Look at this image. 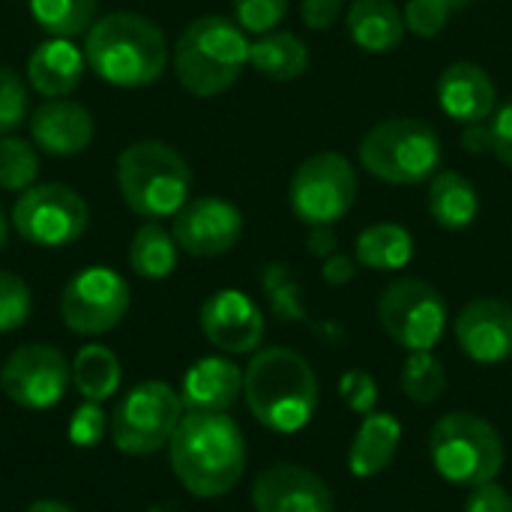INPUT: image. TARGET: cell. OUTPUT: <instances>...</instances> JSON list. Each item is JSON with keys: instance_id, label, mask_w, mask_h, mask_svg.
<instances>
[{"instance_id": "cell-12", "label": "cell", "mask_w": 512, "mask_h": 512, "mask_svg": "<svg viewBox=\"0 0 512 512\" xmlns=\"http://www.w3.org/2000/svg\"><path fill=\"white\" fill-rule=\"evenodd\" d=\"M132 291L111 267H87L60 291V321L75 336L111 333L129 312Z\"/></svg>"}, {"instance_id": "cell-24", "label": "cell", "mask_w": 512, "mask_h": 512, "mask_svg": "<svg viewBox=\"0 0 512 512\" xmlns=\"http://www.w3.org/2000/svg\"><path fill=\"white\" fill-rule=\"evenodd\" d=\"M429 216L447 231L471 228L480 216L477 186L459 171H438L429 183Z\"/></svg>"}, {"instance_id": "cell-26", "label": "cell", "mask_w": 512, "mask_h": 512, "mask_svg": "<svg viewBox=\"0 0 512 512\" xmlns=\"http://www.w3.org/2000/svg\"><path fill=\"white\" fill-rule=\"evenodd\" d=\"M354 258L369 270H402L414 258V237L399 222H375L366 231H360Z\"/></svg>"}, {"instance_id": "cell-25", "label": "cell", "mask_w": 512, "mask_h": 512, "mask_svg": "<svg viewBox=\"0 0 512 512\" xmlns=\"http://www.w3.org/2000/svg\"><path fill=\"white\" fill-rule=\"evenodd\" d=\"M249 63L270 81H294L309 69V48L291 30H270L249 42Z\"/></svg>"}, {"instance_id": "cell-36", "label": "cell", "mask_w": 512, "mask_h": 512, "mask_svg": "<svg viewBox=\"0 0 512 512\" xmlns=\"http://www.w3.org/2000/svg\"><path fill=\"white\" fill-rule=\"evenodd\" d=\"M405 15V30L420 36V39H435L447 30L453 9L444 6L441 0H408V6L402 9Z\"/></svg>"}, {"instance_id": "cell-6", "label": "cell", "mask_w": 512, "mask_h": 512, "mask_svg": "<svg viewBox=\"0 0 512 512\" xmlns=\"http://www.w3.org/2000/svg\"><path fill=\"white\" fill-rule=\"evenodd\" d=\"M444 147L438 132L417 117H390L360 141V165L393 186H417L441 171Z\"/></svg>"}, {"instance_id": "cell-4", "label": "cell", "mask_w": 512, "mask_h": 512, "mask_svg": "<svg viewBox=\"0 0 512 512\" xmlns=\"http://www.w3.org/2000/svg\"><path fill=\"white\" fill-rule=\"evenodd\" d=\"M249 63L246 30L225 15H201L183 27L174 45V72L183 90L213 99L237 84Z\"/></svg>"}, {"instance_id": "cell-11", "label": "cell", "mask_w": 512, "mask_h": 512, "mask_svg": "<svg viewBox=\"0 0 512 512\" xmlns=\"http://www.w3.org/2000/svg\"><path fill=\"white\" fill-rule=\"evenodd\" d=\"M378 321L408 354L432 351L447 330V303L429 282L399 279L384 288L378 300Z\"/></svg>"}, {"instance_id": "cell-38", "label": "cell", "mask_w": 512, "mask_h": 512, "mask_svg": "<svg viewBox=\"0 0 512 512\" xmlns=\"http://www.w3.org/2000/svg\"><path fill=\"white\" fill-rule=\"evenodd\" d=\"M339 393H342L345 405H348L354 414L366 417V414H372V411H375V402H378V384H375V378H372L369 372H363V369H351V372H345V375H342V381H339Z\"/></svg>"}, {"instance_id": "cell-44", "label": "cell", "mask_w": 512, "mask_h": 512, "mask_svg": "<svg viewBox=\"0 0 512 512\" xmlns=\"http://www.w3.org/2000/svg\"><path fill=\"white\" fill-rule=\"evenodd\" d=\"M336 231H333V225H315V228H309V240H306V249H309V255H315V258H330L333 252H336Z\"/></svg>"}, {"instance_id": "cell-47", "label": "cell", "mask_w": 512, "mask_h": 512, "mask_svg": "<svg viewBox=\"0 0 512 512\" xmlns=\"http://www.w3.org/2000/svg\"><path fill=\"white\" fill-rule=\"evenodd\" d=\"M444 6H450L453 12H459V9H465V6H471L474 0H441Z\"/></svg>"}, {"instance_id": "cell-5", "label": "cell", "mask_w": 512, "mask_h": 512, "mask_svg": "<svg viewBox=\"0 0 512 512\" xmlns=\"http://www.w3.org/2000/svg\"><path fill=\"white\" fill-rule=\"evenodd\" d=\"M117 189L126 207L147 219H174L192 192L189 162L165 141H135L117 159Z\"/></svg>"}, {"instance_id": "cell-22", "label": "cell", "mask_w": 512, "mask_h": 512, "mask_svg": "<svg viewBox=\"0 0 512 512\" xmlns=\"http://www.w3.org/2000/svg\"><path fill=\"white\" fill-rule=\"evenodd\" d=\"M402 444V423L393 414H366L351 450H348V468L357 480H372L390 468Z\"/></svg>"}, {"instance_id": "cell-17", "label": "cell", "mask_w": 512, "mask_h": 512, "mask_svg": "<svg viewBox=\"0 0 512 512\" xmlns=\"http://www.w3.org/2000/svg\"><path fill=\"white\" fill-rule=\"evenodd\" d=\"M459 348L483 366L512 360V303L501 297H477L456 315Z\"/></svg>"}, {"instance_id": "cell-37", "label": "cell", "mask_w": 512, "mask_h": 512, "mask_svg": "<svg viewBox=\"0 0 512 512\" xmlns=\"http://www.w3.org/2000/svg\"><path fill=\"white\" fill-rule=\"evenodd\" d=\"M108 420H105V411L99 408V402H84L75 408L72 420H69V441L81 450H90V447H99V441L105 438L108 432Z\"/></svg>"}, {"instance_id": "cell-31", "label": "cell", "mask_w": 512, "mask_h": 512, "mask_svg": "<svg viewBox=\"0 0 512 512\" xmlns=\"http://www.w3.org/2000/svg\"><path fill=\"white\" fill-rule=\"evenodd\" d=\"M402 390L408 399L420 405H432L447 390V372L444 363L432 351H411L402 366Z\"/></svg>"}, {"instance_id": "cell-18", "label": "cell", "mask_w": 512, "mask_h": 512, "mask_svg": "<svg viewBox=\"0 0 512 512\" xmlns=\"http://www.w3.org/2000/svg\"><path fill=\"white\" fill-rule=\"evenodd\" d=\"M93 135H96L93 114L69 96L45 99L30 117L33 144L42 153L57 156V159H69V156L84 153L93 144Z\"/></svg>"}, {"instance_id": "cell-40", "label": "cell", "mask_w": 512, "mask_h": 512, "mask_svg": "<svg viewBox=\"0 0 512 512\" xmlns=\"http://www.w3.org/2000/svg\"><path fill=\"white\" fill-rule=\"evenodd\" d=\"M465 512H512V495L495 480L474 486V492L465 501Z\"/></svg>"}, {"instance_id": "cell-33", "label": "cell", "mask_w": 512, "mask_h": 512, "mask_svg": "<svg viewBox=\"0 0 512 512\" xmlns=\"http://www.w3.org/2000/svg\"><path fill=\"white\" fill-rule=\"evenodd\" d=\"M33 309V294L27 282L9 270H0V336L24 327Z\"/></svg>"}, {"instance_id": "cell-3", "label": "cell", "mask_w": 512, "mask_h": 512, "mask_svg": "<svg viewBox=\"0 0 512 512\" xmlns=\"http://www.w3.org/2000/svg\"><path fill=\"white\" fill-rule=\"evenodd\" d=\"M84 57L114 87H147L168 66V39L141 12H108L84 33Z\"/></svg>"}, {"instance_id": "cell-29", "label": "cell", "mask_w": 512, "mask_h": 512, "mask_svg": "<svg viewBox=\"0 0 512 512\" xmlns=\"http://www.w3.org/2000/svg\"><path fill=\"white\" fill-rule=\"evenodd\" d=\"M99 0H30V15L33 21L60 39L81 36L93 27L96 21Z\"/></svg>"}, {"instance_id": "cell-7", "label": "cell", "mask_w": 512, "mask_h": 512, "mask_svg": "<svg viewBox=\"0 0 512 512\" xmlns=\"http://www.w3.org/2000/svg\"><path fill=\"white\" fill-rule=\"evenodd\" d=\"M429 456L447 483L474 489L501 474L504 441L489 420L471 411H453L435 423L429 435Z\"/></svg>"}, {"instance_id": "cell-21", "label": "cell", "mask_w": 512, "mask_h": 512, "mask_svg": "<svg viewBox=\"0 0 512 512\" xmlns=\"http://www.w3.org/2000/svg\"><path fill=\"white\" fill-rule=\"evenodd\" d=\"M84 69H87L84 48L60 36L39 42L27 57V81L45 99H63L75 93L84 78Z\"/></svg>"}, {"instance_id": "cell-46", "label": "cell", "mask_w": 512, "mask_h": 512, "mask_svg": "<svg viewBox=\"0 0 512 512\" xmlns=\"http://www.w3.org/2000/svg\"><path fill=\"white\" fill-rule=\"evenodd\" d=\"M6 240H9V219H6V213L0 207V249L6 246Z\"/></svg>"}, {"instance_id": "cell-32", "label": "cell", "mask_w": 512, "mask_h": 512, "mask_svg": "<svg viewBox=\"0 0 512 512\" xmlns=\"http://www.w3.org/2000/svg\"><path fill=\"white\" fill-rule=\"evenodd\" d=\"M39 177V153L30 141L15 135H0V189L27 192Z\"/></svg>"}, {"instance_id": "cell-41", "label": "cell", "mask_w": 512, "mask_h": 512, "mask_svg": "<svg viewBox=\"0 0 512 512\" xmlns=\"http://www.w3.org/2000/svg\"><path fill=\"white\" fill-rule=\"evenodd\" d=\"M492 156L512 171V102L492 114Z\"/></svg>"}, {"instance_id": "cell-10", "label": "cell", "mask_w": 512, "mask_h": 512, "mask_svg": "<svg viewBox=\"0 0 512 512\" xmlns=\"http://www.w3.org/2000/svg\"><path fill=\"white\" fill-rule=\"evenodd\" d=\"M90 222L87 201L66 183H36L12 207V228L30 246L60 249L75 243Z\"/></svg>"}, {"instance_id": "cell-14", "label": "cell", "mask_w": 512, "mask_h": 512, "mask_svg": "<svg viewBox=\"0 0 512 512\" xmlns=\"http://www.w3.org/2000/svg\"><path fill=\"white\" fill-rule=\"evenodd\" d=\"M171 234L180 252L192 258H219L231 252L243 237V213L216 195L189 198L174 216Z\"/></svg>"}, {"instance_id": "cell-35", "label": "cell", "mask_w": 512, "mask_h": 512, "mask_svg": "<svg viewBox=\"0 0 512 512\" xmlns=\"http://www.w3.org/2000/svg\"><path fill=\"white\" fill-rule=\"evenodd\" d=\"M27 105H30V96H27L21 75L12 66L0 63V135H9L12 129L24 123Z\"/></svg>"}, {"instance_id": "cell-27", "label": "cell", "mask_w": 512, "mask_h": 512, "mask_svg": "<svg viewBox=\"0 0 512 512\" xmlns=\"http://www.w3.org/2000/svg\"><path fill=\"white\" fill-rule=\"evenodd\" d=\"M123 366L108 345L90 342L72 357V387L84 402H105L120 390Z\"/></svg>"}, {"instance_id": "cell-30", "label": "cell", "mask_w": 512, "mask_h": 512, "mask_svg": "<svg viewBox=\"0 0 512 512\" xmlns=\"http://www.w3.org/2000/svg\"><path fill=\"white\" fill-rule=\"evenodd\" d=\"M261 288H264V297L279 321H309L303 285L297 282V276L288 264H282V261L267 264L261 273Z\"/></svg>"}, {"instance_id": "cell-28", "label": "cell", "mask_w": 512, "mask_h": 512, "mask_svg": "<svg viewBox=\"0 0 512 512\" xmlns=\"http://www.w3.org/2000/svg\"><path fill=\"white\" fill-rule=\"evenodd\" d=\"M180 246L171 231H165L159 222H144L129 243V267L135 276L159 282L168 279L177 270Z\"/></svg>"}, {"instance_id": "cell-20", "label": "cell", "mask_w": 512, "mask_h": 512, "mask_svg": "<svg viewBox=\"0 0 512 512\" xmlns=\"http://www.w3.org/2000/svg\"><path fill=\"white\" fill-rule=\"evenodd\" d=\"M243 396V369L228 357H201L192 363L180 384L186 411L225 414Z\"/></svg>"}, {"instance_id": "cell-2", "label": "cell", "mask_w": 512, "mask_h": 512, "mask_svg": "<svg viewBox=\"0 0 512 512\" xmlns=\"http://www.w3.org/2000/svg\"><path fill=\"white\" fill-rule=\"evenodd\" d=\"M243 399L249 414L270 432L294 435L318 411V378L309 360L291 348L255 351L243 369Z\"/></svg>"}, {"instance_id": "cell-43", "label": "cell", "mask_w": 512, "mask_h": 512, "mask_svg": "<svg viewBox=\"0 0 512 512\" xmlns=\"http://www.w3.org/2000/svg\"><path fill=\"white\" fill-rule=\"evenodd\" d=\"M321 276L327 285L339 288V285H348L354 276H357V261L342 255V252H333L330 258H324V267H321Z\"/></svg>"}, {"instance_id": "cell-13", "label": "cell", "mask_w": 512, "mask_h": 512, "mask_svg": "<svg viewBox=\"0 0 512 512\" xmlns=\"http://www.w3.org/2000/svg\"><path fill=\"white\" fill-rule=\"evenodd\" d=\"M72 384V363L42 342H27L15 348L0 369L3 396L24 411H48L63 402Z\"/></svg>"}, {"instance_id": "cell-39", "label": "cell", "mask_w": 512, "mask_h": 512, "mask_svg": "<svg viewBox=\"0 0 512 512\" xmlns=\"http://www.w3.org/2000/svg\"><path fill=\"white\" fill-rule=\"evenodd\" d=\"M345 12V0H300V18L309 30H330Z\"/></svg>"}, {"instance_id": "cell-34", "label": "cell", "mask_w": 512, "mask_h": 512, "mask_svg": "<svg viewBox=\"0 0 512 512\" xmlns=\"http://www.w3.org/2000/svg\"><path fill=\"white\" fill-rule=\"evenodd\" d=\"M288 3L291 0H231V9H234V21L246 33L264 36L282 24V18L288 15Z\"/></svg>"}, {"instance_id": "cell-42", "label": "cell", "mask_w": 512, "mask_h": 512, "mask_svg": "<svg viewBox=\"0 0 512 512\" xmlns=\"http://www.w3.org/2000/svg\"><path fill=\"white\" fill-rule=\"evenodd\" d=\"M462 147L471 156H486L492 153V120H477L462 126Z\"/></svg>"}, {"instance_id": "cell-9", "label": "cell", "mask_w": 512, "mask_h": 512, "mask_svg": "<svg viewBox=\"0 0 512 512\" xmlns=\"http://www.w3.org/2000/svg\"><path fill=\"white\" fill-rule=\"evenodd\" d=\"M357 171L342 153H315L303 159L291 177L288 201L300 222L309 228L315 225H336L348 216L357 201Z\"/></svg>"}, {"instance_id": "cell-45", "label": "cell", "mask_w": 512, "mask_h": 512, "mask_svg": "<svg viewBox=\"0 0 512 512\" xmlns=\"http://www.w3.org/2000/svg\"><path fill=\"white\" fill-rule=\"evenodd\" d=\"M24 512H75L72 507H66V504H60V501H36V504H30Z\"/></svg>"}, {"instance_id": "cell-15", "label": "cell", "mask_w": 512, "mask_h": 512, "mask_svg": "<svg viewBox=\"0 0 512 512\" xmlns=\"http://www.w3.org/2000/svg\"><path fill=\"white\" fill-rule=\"evenodd\" d=\"M204 339L225 354H255L264 339V315L252 297L237 288L210 294L198 312Z\"/></svg>"}, {"instance_id": "cell-23", "label": "cell", "mask_w": 512, "mask_h": 512, "mask_svg": "<svg viewBox=\"0 0 512 512\" xmlns=\"http://www.w3.org/2000/svg\"><path fill=\"white\" fill-rule=\"evenodd\" d=\"M348 33L366 54L396 51L405 39V15L393 0H354L348 6Z\"/></svg>"}, {"instance_id": "cell-1", "label": "cell", "mask_w": 512, "mask_h": 512, "mask_svg": "<svg viewBox=\"0 0 512 512\" xmlns=\"http://www.w3.org/2000/svg\"><path fill=\"white\" fill-rule=\"evenodd\" d=\"M168 459L189 495L222 498L246 471V441L228 414L186 411L168 444Z\"/></svg>"}, {"instance_id": "cell-16", "label": "cell", "mask_w": 512, "mask_h": 512, "mask_svg": "<svg viewBox=\"0 0 512 512\" xmlns=\"http://www.w3.org/2000/svg\"><path fill=\"white\" fill-rule=\"evenodd\" d=\"M255 512H333L330 486L309 468L279 462L252 483Z\"/></svg>"}, {"instance_id": "cell-8", "label": "cell", "mask_w": 512, "mask_h": 512, "mask_svg": "<svg viewBox=\"0 0 512 512\" xmlns=\"http://www.w3.org/2000/svg\"><path fill=\"white\" fill-rule=\"evenodd\" d=\"M183 414V399L171 384H135L111 414V441L126 456H153L171 444Z\"/></svg>"}, {"instance_id": "cell-19", "label": "cell", "mask_w": 512, "mask_h": 512, "mask_svg": "<svg viewBox=\"0 0 512 512\" xmlns=\"http://www.w3.org/2000/svg\"><path fill=\"white\" fill-rule=\"evenodd\" d=\"M438 105L450 120L462 126L492 120L498 111V87L480 63L456 60L438 78Z\"/></svg>"}]
</instances>
